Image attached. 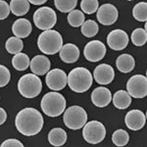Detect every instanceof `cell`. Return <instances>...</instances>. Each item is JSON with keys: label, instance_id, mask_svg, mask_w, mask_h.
I'll use <instances>...</instances> for the list:
<instances>
[{"label": "cell", "instance_id": "cell-20", "mask_svg": "<svg viewBox=\"0 0 147 147\" xmlns=\"http://www.w3.org/2000/svg\"><path fill=\"white\" fill-rule=\"evenodd\" d=\"M116 66L117 69L122 73H129L134 69L136 61L134 58L129 54H122L116 60Z\"/></svg>", "mask_w": 147, "mask_h": 147}, {"label": "cell", "instance_id": "cell-31", "mask_svg": "<svg viewBox=\"0 0 147 147\" xmlns=\"http://www.w3.org/2000/svg\"><path fill=\"white\" fill-rule=\"evenodd\" d=\"M131 42L136 46H143L147 42V32L143 28H136L131 34Z\"/></svg>", "mask_w": 147, "mask_h": 147}, {"label": "cell", "instance_id": "cell-32", "mask_svg": "<svg viewBox=\"0 0 147 147\" xmlns=\"http://www.w3.org/2000/svg\"><path fill=\"white\" fill-rule=\"evenodd\" d=\"M80 8H82V11L84 13L91 15V14L95 13L98 10L99 8L98 0H82V2H80Z\"/></svg>", "mask_w": 147, "mask_h": 147}, {"label": "cell", "instance_id": "cell-11", "mask_svg": "<svg viewBox=\"0 0 147 147\" xmlns=\"http://www.w3.org/2000/svg\"><path fill=\"white\" fill-rule=\"evenodd\" d=\"M45 82L51 90L59 91L67 85L68 76L61 69H53L47 73Z\"/></svg>", "mask_w": 147, "mask_h": 147}, {"label": "cell", "instance_id": "cell-23", "mask_svg": "<svg viewBox=\"0 0 147 147\" xmlns=\"http://www.w3.org/2000/svg\"><path fill=\"white\" fill-rule=\"evenodd\" d=\"M30 8L28 0H11L10 2L11 12L18 17L25 16L30 11Z\"/></svg>", "mask_w": 147, "mask_h": 147}, {"label": "cell", "instance_id": "cell-39", "mask_svg": "<svg viewBox=\"0 0 147 147\" xmlns=\"http://www.w3.org/2000/svg\"><path fill=\"white\" fill-rule=\"evenodd\" d=\"M127 1H134V0H127Z\"/></svg>", "mask_w": 147, "mask_h": 147}, {"label": "cell", "instance_id": "cell-33", "mask_svg": "<svg viewBox=\"0 0 147 147\" xmlns=\"http://www.w3.org/2000/svg\"><path fill=\"white\" fill-rule=\"evenodd\" d=\"M11 79L10 71L5 66L0 65V87H4L9 84Z\"/></svg>", "mask_w": 147, "mask_h": 147}, {"label": "cell", "instance_id": "cell-40", "mask_svg": "<svg viewBox=\"0 0 147 147\" xmlns=\"http://www.w3.org/2000/svg\"><path fill=\"white\" fill-rule=\"evenodd\" d=\"M145 116H146V119H147V111H146V115Z\"/></svg>", "mask_w": 147, "mask_h": 147}, {"label": "cell", "instance_id": "cell-30", "mask_svg": "<svg viewBox=\"0 0 147 147\" xmlns=\"http://www.w3.org/2000/svg\"><path fill=\"white\" fill-rule=\"evenodd\" d=\"M129 140V136L124 129H117L112 136V141L116 146H125Z\"/></svg>", "mask_w": 147, "mask_h": 147}, {"label": "cell", "instance_id": "cell-21", "mask_svg": "<svg viewBox=\"0 0 147 147\" xmlns=\"http://www.w3.org/2000/svg\"><path fill=\"white\" fill-rule=\"evenodd\" d=\"M112 102L116 108L125 110L131 103V96L125 90H118L112 97Z\"/></svg>", "mask_w": 147, "mask_h": 147}, {"label": "cell", "instance_id": "cell-34", "mask_svg": "<svg viewBox=\"0 0 147 147\" xmlns=\"http://www.w3.org/2000/svg\"><path fill=\"white\" fill-rule=\"evenodd\" d=\"M10 4L4 0H0V20H5L10 15Z\"/></svg>", "mask_w": 147, "mask_h": 147}, {"label": "cell", "instance_id": "cell-14", "mask_svg": "<svg viewBox=\"0 0 147 147\" xmlns=\"http://www.w3.org/2000/svg\"><path fill=\"white\" fill-rule=\"evenodd\" d=\"M93 78L97 84L106 85L113 82L114 78H115V72L111 65L100 64L94 69Z\"/></svg>", "mask_w": 147, "mask_h": 147}, {"label": "cell", "instance_id": "cell-5", "mask_svg": "<svg viewBox=\"0 0 147 147\" xmlns=\"http://www.w3.org/2000/svg\"><path fill=\"white\" fill-rule=\"evenodd\" d=\"M41 89V80L34 74L24 75L18 82V90L21 95L26 98H34L38 96Z\"/></svg>", "mask_w": 147, "mask_h": 147}, {"label": "cell", "instance_id": "cell-9", "mask_svg": "<svg viewBox=\"0 0 147 147\" xmlns=\"http://www.w3.org/2000/svg\"><path fill=\"white\" fill-rule=\"evenodd\" d=\"M127 89L134 98H143L147 95V77L134 75L127 82Z\"/></svg>", "mask_w": 147, "mask_h": 147}, {"label": "cell", "instance_id": "cell-37", "mask_svg": "<svg viewBox=\"0 0 147 147\" xmlns=\"http://www.w3.org/2000/svg\"><path fill=\"white\" fill-rule=\"evenodd\" d=\"M48 0H28V2L34 4V5H42V4H44Z\"/></svg>", "mask_w": 147, "mask_h": 147}, {"label": "cell", "instance_id": "cell-25", "mask_svg": "<svg viewBox=\"0 0 147 147\" xmlns=\"http://www.w3.org/2000/svg\"><path fill=\"white\" fill-rule=\"evenodd\" d=\"M5 48L8 53L15 55V54L22 52L24 48V42L22 38H19L17 36L9 37L5 43Z\"/></svg>", "mask_w": 147, "mask_h": 147}, {"label": "cell", "instance_id": "cell-1", "mask_svg": "<svg viewBox=\"0 0 147 147\" xmlns=\"http://www.w3.org/2000/svg\"><path fill=\"white\" fill-rule=\"evenodd\" d=\"M15 125L23 136H32L37 134L43 127V117L34 108H25L17 114Z\"/></svg>", "mask_w": 147, "mask_h": 147}, {"label": "cell", "instance_id": "cell-17", "mask_svg": "<svg viewBox=\"0 0 147 147\" xmlns=\"http://www.w3.org/2000/svg\"><path fill=\"white\" fill-rule=\"evenodd\" d=\"M30 70L36 76H44L50 71L51 63L45 55H36L30 61Z\"/></svg>", "mask_w": 147, "mask_h": 147}, {"label": "cell", "instance_id": "cell-3", "mask_svg": "<svg viewBox=\"0 0 147 147\" xmlns=\"http://www.w3.org/2000/svg\"><path fill=\"white\" fill-rule=\"evenodd\" d=\"M93 79L92 75L87 69L82 67L75 68L69 73L68 84L73 91L78 93L87 91L91 87Z\"/></svg>", "mask_w": 147, "mask_h": 147}, {"label": "cell", "instance_id": "cell-24", "mask_svg": "<svg viewBox=\"0 0 147 147\" xmlns=\"http://www.w3.org/2000/svg\"><path fill=\"white\" fill-rule=\"evenodd\" d=\"M12 65H13L15 70L23 72V71H26L30 67V61L27 54L20 52V53L15 54L13 56V58H12Z\"/></svg>", "mask_w": 147, "mask_h": 147}, {"label": "cell", "instance_id": "cell-35", "mask_svg": "<svg viewBox=\"0 0 147 147\" xmlns=\"http://www.w3.org/2000/svg\"><path fill=\"white\" fill-rule=\"evenodd\" d=\"M0 147H25V146H24V144L20 140H18V139L10 138V139H6L5 141L2 142Z\"/></svg>", "mask_w": 147, "mask_h": 147}, {"label": "cell", "instance_id": "cell-28", "mask_svg": "<svg viewBox=\"0 0 147 147\" xmlns=\"http://www.w3.org/2000/svg\"><path fill=\"white\" fill-rule=\"evenodd\" d=\"M84 14L82 11L73 10L68 14V23L74 28L82 27L84 23Z\"/></svg>", "mask_w": 147, "mask_h": 147}, {"label": "cell", "instance_id": "cell-29", "mask_svg": "<svg viewBox=\"0 0 147 147\" xmlns=\"http://www.w3.org/2000/svg\"><path fill=\"white\" fill-rule=\"evenodd\" d=\"M55 7L62 13H70L75 10L78 5V0H54Z\"/></svg>", "mask_w": 147, "mask_h": 147}, {"label": "cell", "instance_id": "cell-2", "mask_svg": "<svg viewBox=\"0 0 147 147\" xmlns=\"http://www.w3.org/2000/svg\"><path fill=\"white\" fill-rule=\"evenodd\" d=\"M37 46L39 50L45 55H54L60 52L63 47V37L57 30H44L37 38Z\"/></svg>", "mask_w": 147, "mask_h": 147}, {"label": "cell", "instance_id": "cell-22", "mask_svg": "<svg viewBox=\"0 0 147 147\" xmlns=\"http://www.w3.org/2000/svg\"><path fill=\"white\" fill-rule=\"evenodd\" d=\"M48 141L55 147L62 146L67 141V132L61 127H55L49 131Z\"/></svg>", "mask_w": 147, "mask_h": 147}, {"label": "cell", "instance_id": "cell-6", "mask_svg": "<svg viewBox=\"0 0 147 147\" xmlns=\"http://www.w3.org/2000/svg\"><path fill=\"white\" fill-rule=\"evenodd\" d=\"M63 120L66 127L77 130L84 127L86 124L87 113L80 106H71L64 112Z\"/></svg>", "mask_w": 147, "mask_h": 147}, {"label": "cell", "instance_id": "cell-41", "mask_svg": "<svg viewBox=\"0 0 147 147\" xmlns=\"http://www.w3.org/2000/svg\"><path fill=\"white\" fill-rule=\"evenodd\" d=\"M146 77H147V71H146Z\"/></svg>", "mask_w": 147, "mask_h": 147}, {"label": "cell", "instance_id": "cell-16", "mask_svg": "<svg viewBox=\"0 0 147 147\" xmlns=\"http://www.w3.org/2000/svg\"><path fill=\"white\" fill-rule=\"evenodd\" d=\"M91 101L96 107H106L112 101V93L107 87L99 86L92 91Z\"/></svg>", "mask_w": 147, "mask_h": 147}, {"label": "cell", "instance_id": "cell-19", "mask_svg": "<svg viewBox=\"0 0 147 147\" xmlns=\"http://www.w3.org/2000/svg\"><path fill=\"white\" fill-rule=\"evenodd\" d=\"M32 30V24L28 19L20 18L16 20L12 25V32L19 38H26L30 34Z\"/></svg>", "mask_w": 147, "mask_h": 147}, {"label": "cell", "instance_id": "cell-12", "mask_svg": "<svg viewBox=\"0 0 147 147\" xmlns=\"http://www.w3.org/2000/svg\"><path fill=\"white\" fill-rule=\"evenodd\" d=\"M119 12L113 4L106 3L101 5L97 10L96 18L103 26H112L118 20Z\"/></svg>", "mask_w": 147, "mask_h": 147}, {"label": "cell", "instance_id": "cell-27", "mask_svg": "<svg viewBox=\"0 0 147 147\" xmlns=\"http://www.w3.org/2000/svg\"><path fill=\"white\" fill-rule=\"evenodd\" d=\"M98 24L93 20H87L82 26V34L85 37H93L98 32Z\"/></svg>", "mask_w": 147, "mask_h": 147}, {"label": "cell", "instance_id": "cell-36", "mask_svg": "<svg viewBox=\"0 0 147 147\" xmlns=\"http://www.w3.org/2000/svg\"><path fill=\"white\" fill-rule=\"evenodd\" d=\"M7 120V113L3 108L0 107V125H3Z\"/></svg>", "mask_w": 147, "mask_h": 147}, {"label": "cell", "instance_id": "cell-4", "mask_svg": "<svg viewBox=\"0 0 147 147\" xmlns=\"http://www.w3.org/2000/svg\"><path fill=\"white\" fill-rule=\"evenodd\" d=\"M40 107L42 112L48 117H58L65 112L66 99L62 94L58 92H48L42 97Z\"/></svg>", "mask_w": 147, "mask_h": 147}, {"label": "cell", "instance_id": "cell-13", "mask_svg": "<svg viewBox=\"0 0 147 147\" xmlns=\"http://www.w3.org/2000/svg\"><path fill=\"white\" fill-rule=\"evenodd\" d=\"M129 35L123 30H114L109 32L107 36L108 46L116 51L125 49L129 44Z\"/></svg>", "mask_w": 147, "mask_h": 147}, {"label": "cell", "instance_id": "cell-10", "mask_svg": "<svg viewBox=\"0 0 147 147\" xmlns=\"http://www.w3.org/2000/svg\"><path fill=\"white\" fill-rule=\"evenodd\" d=\"M106 54V46L100 40H91L84 48V58L89 62H99Z\"/></svg>", "mask_w": 147, "mask_h": 147}, {"label": "cell", "instance_id": "cell-18", "mask_svg": "<svg viewBox=\"0 0 147 147\" xmlns=\"http://www.w3.org/2000/svg\"><path fill=\"white\" fill-rule=\"evenodd\" d=\"M59 56L64 63L74 64L80 58V49L76 44L67 43L61 48L60 52H59Z\"/></svg>", "mask_w": 147, "mask_h": 147}, {"label": "cell", "instance_id": "cell-38", "mask_svg": "<svg viewBox=\"0 0 147 147\" xmlns=\"http://www.w3.org/2000/svg\"><path fill=\"white\" fill-rule=\"evenodd\" d=\"M144 30H145L146 32H147V21H146V22H145V28H144Z\"/></svg>", "mask_w": 147, "mask_h": 147}, {"label": "cell", "instance_id": "cell-15", "mask_svg": "<svg viewBox=\"0 0 147 147\" xmlns=\"http://www.w3.org/2000/svg\"><path fill=\"white\" fill-rule=\"evenodd\" d=\"M125 125L131 130H138L141 129L145 125L146 116L140 110H131L127 113L125 115Z\"/></svg>", "mask_w": 147, "mask_h": 147}, {"label": "cell", "instance_id": "cell-8", "mask_svg": "<svg viewBox=\"0 0 147 147\" xmlns=\"http://www.w3.org/2000/svg\"><path fill=\"white\" fill-rule=\"evenodd\" d=\"M82 136L84 140L90 144L100 143L106 136V129L98 121H90L84 125L82 129Z\"/></svg>", "mask_w": 147, "mask_h": 147}, {"label": "cell", "instance_id": "cell-26", "mask_svg": "<svg viewBox=\"0 0 147 147\" xmlns=\"http://www.w3.org/2000/svg\"><path fill=\"white\" fill-rule=\"evenodd\" d=\"M132 16L138 22L147 21V2H139L132 9Z\"/></svg>", "mask_w": 147, "mask_h": 147}, {"label": "cell", "instance_id": "cell-7", "mask_svg": "<svg viewBox=\"0 0 147 147\" xmlns=\"http://www.w3.org/2000/svg\"><path fill=\"white\" fill-rule=\"evenodd\" d=\"M34 23L35 27L41 30H51L57 23V15L50 7H40L34 14Z\"/></svg>", "mask_w": 147, "mask_h": 147}]
</instances>
